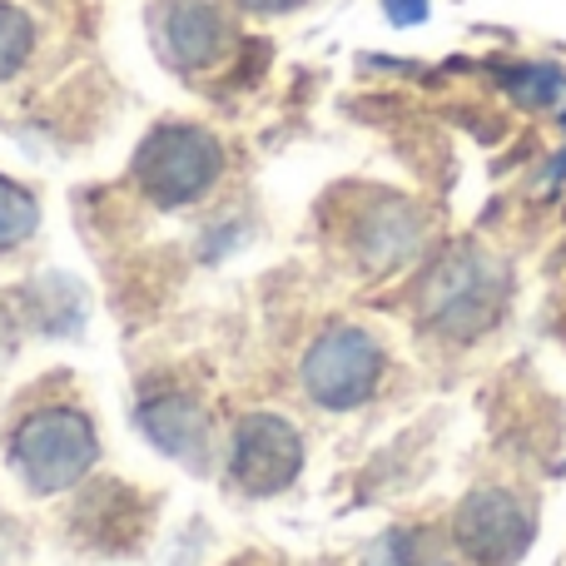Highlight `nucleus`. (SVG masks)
<instances>
[{
    "label": "nucleus",
    "instance_id": "6",
    "mask_svg": "<svg viewBox=\"0 0 566 566\" xmlns=\"http://www.w3.org/2000/svg\"><path fill=\"white\" fill-rule=\"evenodd\" d=\"M303 468V442L283 418L254 412L234 428V448H229V478L244 492L264 497V492H283Z\"/></svg>",
    "mask_w": 566,
    "mask_h": 566
},
{
    "label": "nucleus",
    "instance_id": "14",
    "mask_svg": "<svg viewBox=\"0 0 566 566\" xmlns=\"http://www.w3.org/2000/svg\"><path fill=\"white\" fill-rule=\"evenodd\" d=\"M244 10H259V15H279V10H293L303 6V0H239Z\"/></svg>",
    "mask_w": 566,
    "mask_h": 566
},
{
    "label": "nucleus",
    "instance_id": "9",
    "mask_svg": "<svg viewBox=\"0 0 566 566\" xmlns=\"http://www.w3.org/2000/svg\"><path fill=\"white\" fill-rule=\"evenodd\" d=\"M40 224V205L30 189H20L15 179L0 175V254H10L15 244H25Z\"/></svg>",
    "mask_w": 566,
    "mask_h": 566
},
{
    "label": "nucleus",
    "instance_id": "4",
    "mask_svg": "<svg viewBox=\"0 0 566 566\" xmlns=\"http://www.w3.org/2000/svg\"><path fill=\"white\" fill-rule=\"evenodd\" d=\"M382 382V348L373 333L353 328H328L303 358V388L318 408H358V402L373 398V388Z\"/></svg>",
    "mask_w": 566,
    "mask_h": 566
},
{
    "label": "nucleus",
    "instance_id": "11",
    "mask_svg": "<svg viewBox=\"0 0 566 566\" xmlns=\"http://www.w3.org/2000/svg\"><path fill=\"white\" fill-rule=\"evenodd\" d=\"M35 50V25H30L25 10L0 6V80H10Z\"/></svg>",
    "mask_w": 566,
    "mask_h": 566
},
{
    "label": "nucleus",
    "instance_id": "7",
    "mask_svg": "<svg viewBox=\"0 0 566 566\" xmlns=\"http://www.w3.org/2000/svg\"><path fill=\"white\" fill-rule=\"evenodd\" d=\"M165 60L179 70H205L229 50V15L214 0H165L155 20Z\"/></svg>",
    "mask_w": 566,
    "mask_h": 566
},
{
    "label": "nucleus",
    "instance_id": "12",
    "mask_svg": "<svg viewBox=\"0 0 566 566\" xmlns=\"http://www.w3.org/2000/svg\"><path fill=\"white\" fill-rule=\"evenodd\" d=\"M507 85H512V95L522 99V105H552V99L562 95V70L557 65H522V70H512L507 75Z\"/></svg>",
    "mask_w": 566,
    "mask_h": 566
},
{
    "label": "nucleus",
    "instance_id": "10",
    "mask_svg": "<svg viewBox=\"0 0 566 566\" xmlns=\"http://www.w3.org/2000/svg\"><path fill=\"white\" fill-rule=\"evenodd\" d=\"M368 566H442V552L428 532L398 527L388 537H378V547L368 552Z\"/></svg>",
    "mask_w": 566,
    "mask_h": 566
},
{
    "label": "nucleus",
    "instance_id": "5",
    "mask_svg": "<svg viewBox=\"0 0 566 566\" xmlns=\"http://www.w3.org/2000/svg\"><path fill=\"white\" fill-rule=\"evenodd\" d=\"M452 537L478 566H512L532 542V517L512 492L478 488L452 517Z\"/></svg>",
    "mask_w": 566,
    "mask_h": 566
},
{
    "label": "nucleus",
    "instance_id": "3",
    "mask_svg": "<svg viewBox=\"0 0 566 566\" xmlns=\"http://www.w3.org/2000/svg\"><path fill=\"white\" fill-rule=\"evenodd\" d=\"M219 169H224V149L214 145V135H205L195 125H169L159 135H149L135 159L145 195L165 209L205 199L209 185L219 179Z\"/></svg>",
    "mask_w": 566,
    "mask_h": 566
},
{
    "label": "nucleus",
    "instance_id": "8",
    "mask_svg": "<svg viewBox=\"0 0 566 566\" xmlns=\"http://www.w3.org/2000/svg\"><path fill=\"white\" fill-rule=\"evenodd\" d=\"M139 422H145L149 438H155L165 452H175V458H199V452H205V442H209L205 412H199L189 398L149 402V408L139 412Z\"/></svg>",
    "mask_w": 566,
    "mask_h": 566
},
{
    "label": "nucleus",
    "instance_id": "13",
    "mask_svg": "<svg viewBox=\"0 0 566 566\" xmlns=\"http://www.w3.org/2000/svg\"><path fill=\"white\" fill-rule=\"evenodd\" d=\"M388 6V15L398 20V25H412V20L428 15V0H382Z\"/></svg>",
    "mask_w": 566,
    "mask_h": 566
},
{
    "label": "nucleus",
    "instance_id": "1",
    "mask_svg": "<svg viewBox=\"0 0 566 566\" xmlns=\"http://www.w3.org/2000/svg\"><path fill=\"white\" fill-rule=\"evenodd\" d=\"M95 428L80 408L60 402V408H40L10 438V468L20 472L30 492H70L75 482H85V472L95 468Z\"/></svg>",
    "mask_w": 566,
    "mask_h": 566
},
{
    "label": "nucleus",
    "instance_id": "2",
    "mask_svg": "<svg viewBox=\"0 0 566 566\" xmlns=\"http://www.w3.org/2000/svg\"><path fill=\"white\" fill-rule=\"evenodd\" d=\"M502 298H507L502 264L468 249V254H448L442 264H432L422 283V318L448 338H478L502 313Z\"/></svg>",
    "mask_w": 566,
    "mask_h": 566
}]
</instances>
